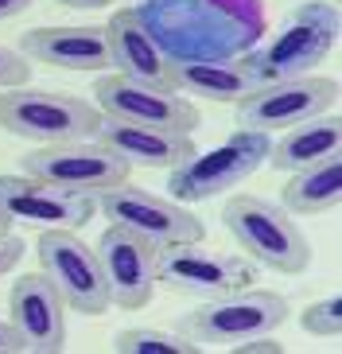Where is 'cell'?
I'll return each mask as SVG.
<instances>
[{"mask_svg":"<svg viewBox=\"0 0 342 354\" xmlns=\"http://www.w3.org/2000/svg\"><path fill=\"white\" fill-rule=\"evenodd\" d=\"M222 226L234 234L238 250L260 269L296 277L311 265L307 234L280 203H269L260 195H229L222 207Z\"/></svg>","mask_w":342,"mask_h":354,"instance_id":"6da1fadb","label":"cell"},{"mask_svg":"<svg viewBox=\"0 0 342 354\" xmlns=\"http://www.w3.org/2000/svg\"><path fill=\"white\" fill-rule=\"evenodd\" d=\"M339 4L331 0H307L300 8H292V16L280 24V32L272 35L260 51H249L245 63L253 78L260 82H280V78H303L315 74V66L334 51L339 43Z\"/></svg>","mask_w":342,"mask_h":354,"instance_id":"7a4b0ae2","label":"cell"},{"mask_svg":"<svg viewBox=\"0 0 342 354\" xmlns=\"http://www.w3.org/2000/svg\"><path fill=\"white\" fill-rule=\"evenodd\" d=\"M269 148H272V133L234 129L210 152H191L183 164L171 167L167 171V191L183 207H191V203H210L222 191L241 187L245 179L257 176L260 167H269Z\"/></svg>","mask_w":342,"mask_h":354,"instance_id":"3957f363","label":"cell"},{"mask_svg":"<svg viewBox=\"0 0 342 354\" xmlns=\"http://www.w3.org/2000/svg\"><path fill=\"white\" fill-rule=\"evenodd\" d=\"M97 105L78 94L39 90V86H12L0 90V129L31 145H66L93 140L97 133Z\"/></svg>","mask_w":342,"mask_h":354,"instance_id":"277c9868","label":"cell"},{"mask_svg":"<svg viewBox=\"0 0 342 354\" xmlns=\"http://www.w3.org/2000/svg\"><path fill=\"white\" fill-rule=\"evenodd\" d=\"M288 319V300L280 292L265 288H238L214 300H202V308L187 312L179 319V331L195 343H218V346H238L257 335H272Z\"/></svg>","mask_w":342,"mask_h":354,"instance_id":"5b68a950","label":"cell"},{"mask_svg":"<svg viewBox=\"0 0 342 354\" xmlns=\"http://www.w3.org/2000/svg\"><path fill=\"white\" fill-rule=\"evenodd\" d=\"M93 203H97V210L109 218V226L133 230V234H140L144 241H152L155 250L202 241V234H207L202 218H195L191 207H183L175 198L155 195V191L133 187L129 179L117 183V187H109L105 195H97Z\"/></svg>","mask_w":342,"mask_h":354,"instance_id":"8992f818","label":"cell"},{"mask_svg":"<svg viewBox=\"0 0 342 354\" xmlns=\"http://www.w3.org/2000/svg\"><path fill=\"white\" fill-rule=\"evenodd\" d=\"M133 167L113 156L97 140H66V145H35L23 156V176H35L51 187L74 191V195L97 198L109 187L124 183Z\"/></svg>","mask_w":342,"mask_h":354,"instance_id":"52a82bcc","label":"cell"},{"mask_svg":"<svg viewBox=\"0 0 342 354\" xmlns=\"http://www.w3.org/2000/svg\"><path fill=\"white\" fill-rule=\"evenodd\" d=\"M35 257H39V272L59 288L70 312L102 315L109 308V288L97 253L78 238V230H43L35 238Z\"/></svg>","mask_w":342,"mask_h":354,"instance_id":"ba28073f","label":"cell"},{"mask_svg":"<svg viewBox=\"0 0 342 354\" xmlns=\"http://www.w3.org/2000/svg\"><path fill=\"white\" fill-rule=\"evenodd\" d=\"M155 281L195 300H214L226 292L249 288L257 281V265L245 253H218L202 250V241H187L155 253Z\"/></svg>","mask_w":342,"mask_h":354,"instance_id":"9c48e42d","label":"cell"},{"mask_svg":"<svg viewBox=\"0 0 342 354\" xmlns=\"http://www.w3.org/2000/svg\"><path fill=\"white\" fill-rule=\"evenodd\" d=\"M339 102V82L323 74H303V78H280V82H260L253 94L238 102V129H257V133H284L307 117L331 113Z\"/></svg>","mask_w":342,"mask_h":354,"instance_id":"30bf717a","label":"cell"},{"mask_svg":"<svg viewBox=\"0 0 342 354\" xmlns=\"http://www.w3.org/2000/svg\"><path fill=\"white\" fill-rule=\"evenodd\" d=\"M93 105L109 121L124 125H148L164 133H195L198 109L175 90H160L148 82H133L124 74H97L93 82Z\"/></svg>","mask_w":342,"mask_h":354,"instance_id":"8fae6325","label":"cell"},{"mask_svg":"<svg viewBox=\"0 0 342 354\" xmlns=\"http://www.w3.org/2000/svg\"><path fill=\"white\" fill-rule=\"evenodd\" d=\"M97 253V265H102L105 288H109V304L124 308V312H136L152 300L155 292V245L144 241L133 230L109 226L93 245Z\"/></svg>","mask_w":342,"mask_h":354,"instance_id":"7c38bea8","label":"cell"},{"mask_svg":"<svg viewBox=\"0 0 342 354\" xmlns=\"http://www.w3.org/2000/svg\"><path fill=\"white\" fill-rule=\"evenodd\" d=\"M66 300L43 272H28L8 292V323L16 327L23 354H59L66 346Z\"/></svg>","mask_w":342,"mask_h":354,"instance_id":"4fadbf2b","label":"cell"},{"mask_svg":"<svg viewBox=\"0 0 342 354\" xmlns=\"http://www.w3.org/2000/svg\"><path fill=\"white\" fill-rule=\"evenodd\" d=\"M0 210L12 222H31L43 230H82L93 218L97 203L51 187L35 176H0Z\"/></svg>","mask_w":342,"mask_h":354,"instance_id":"5bb4252c","label":"cell"},{"mask_svg":"<svg viewBox=\"0 0 342 354\" xmlns=\"http://www.w3.org/2000/svg\"><path fill=\"white\" fill-rule=\"evenodd\" d=\"M105 47H109V66L113 74H124L133 82H148L160 90H171V59L164 55V47L152 39V32L144 28L140 12L133 4L117 8L105 20Z\"/></svg>","mask_w":342,"mask_h":354,"instance_id":"9a60e30c","label":"cell"},{"mask_svg":"<svg viewBox=\"0 0 342 354\" xmlns=\"http://www.w3.org/2000/svg\"><path fill=\"white\" fill-rule=\"evenodd\" d=\"M20 55L28 63H43L55 71H78V74H102L109 71V47L102 28H31L20 39Z\"/></svg>","mask_w":342,"mask_h":354,"instance_id":"2e32d148","label":"cell"},{"mask_svg":"<svg viewBox=\"0 0 342 354\" xmlns=\"http://www.w3.org/2000/svg\"><path fill=\"white\" fill-rule=\"evenodd\" d=\"M97 145H105L113 156H121L129 167H148V171H171L175 164H183L195 152V140L187 133H164V129H148V125H124V121H97L93 133Z\"/></svg>","mask_w":342,"mask_h":354,"instance_id":"e0dca14e","label":"cell"},{"mask_svg":"<svg viewBox=\"0 0 342 354\" xmlns=\"http://www.w3.org/2000/svg\"><path fill=\"white\" fill-rule=\"evenodd\" d=\"M171 90L238 105L245 94L257 90V78L249 71L245 55L241 59H187V63H171Z\"/></svg>","mask_w":342,"mask_h":354,"instance_id":"ac0fdd59","label":"cell"},{"mask_svg":"<svg viewBox=\"0 0 342 354\" xmlns=\"http://www.w3.org/2000/svg\"><path fill=\"white\" fill-rule=\"evenodd\" d=\"M342 152V121L334 113L307 117L300 125L284 129L269 148V167L276 171H300L319 160H331Z\"/></svg>","mask_w":342,"mask_h":354,"instance_id":"d6986e66","label":"cell"},{"mask_svg":"<svg viewBox=\"0 0 342 354\" xmlns=\"http://www.w3.org/2000/svg\"><path fill=\"white\" fill-rule=\"evenodd\" d=\"M342 198V160H319L311 167L292 171L284 191H280V207L288 214H331Z\"/></svg>","mask_w":342,"mask_h":354,"instance_id":"ffe728a7","label":"cell"},{"mask_svg":"<svg viewBox=\"0 0 342 354\" xmlns=\"http://www.w3.org/2000/svg\"><path fill=\"white\" fill-rule=\"evenodd\" d=\"M113 351L117 354H198L202 343L187 339L183 331H160V327H124L113 335Z\"/></svg>","mask_w":342,"mask_h":354,"instance_id":"44dd1931","label":"cell"},{"mask_svg":"<svg viewBox=\"0 0 342 354\" xmlns=\"http://www.w3.org/2000/svg\"><path fill=\"white\" fill-rule=\"evenodd\" d=\"M300 327L315 339H339L342 335V300L327 296V300H311L300 312Z\"/></svg>","mask_w":342,"mask_h":354,"instance_id":"7402d4cb","label":"cell"},{"mask_svg":"<svg viewBox=\"0 0 342 354\" xmlns=\"http://www.w3.org/2000/svg\"><path fill=\"white\" fill-rule=\"evenodd\" d=\"M28 78H31V63L16 51V47H4V43H0V90L28 86Z\"/></svg>","mask_w":342,"mask_h":354,"instance_id":"603a6c76","label":"cell"},{"mask_svg":"<svg viewBox=\"0 0 342 354\" xmlns=\"http://www.w3.org/2000/svg\"><path fill=\"white\" fill-rule=\"evenodd\" d=\"M23 253H28L23 238H16V234H0V277H8V272L23 261Z\"/></svg>","mask_w":342,"mask_h":354,"instance_id":"cb8c5ba5","label":"cell"},{"mask_svg":"<svg viewBox=\"0 0 342 354\" xmlns=\"http://www.w3.org/2000/svg\"><path fill=\"white\" fill-rule=\"evenodd\" d=\"M229 351H234V354H280L284 346L272 343V335H257V339H245V343L229 346Z\"/></svg>","mask_w":342,"mask_h":354,"instance_id":"d4e9b609","label":"cell"},{"mask_svg":"<svg viewBox=\"0 0 342 354\" xmlns=\"http://www.w3.org/2000/svg\"><path fill=\"white\" fill-rule=\"evenodd\" d=\"M0 354H23V343L8 319H0Z\"/></svg>","mask_w":342,"mask_h":354,"instance_id":"484cf974","label":"cell"},{"mask_svg":"<svg viewBox=\"0 0 342 354\" xmlns=\"http://www.w3.org/2000/svg\"><path fill=\"white\" fill-rule=\"evenodd\" d=\"M31 4H35V0H0V24H4V20H16V16H23Z\"/></svg>","mask_w":342,"mask_h":354,"instance_id":"4316f807","label":"cell"},{"mask_svg":"<svg viewBox=\"0 0 342 354\" xmlns=\"http://www.w3.org/2000/svg\"><path fill=\"white\" fill-rule=\"evenodd\" d=\"M51 4H62V8H78V12H97L109 0H51Z\"/></svg>","mask_w":342,"mask_h":354,"instance_id":"83f0119b","label":"cell"},{"mask_svg":"<svg viewBox=\"0 0 342 354\" xmlns=\"http://www.w3.org/2000/svg\"><path fill=\"white\" fill-rule=\"evenodd\" d=\"M0 234H12V218L4 214V210H0Z\"/></svg>","mask_w":342,"mask_h":354,"instance_id":"f1b7e54d","label":"cell"},{"mask_svg":"<svg viewBox=\"0 0 342 354\" xmlns=\"http://www.w3.org/2000/svg\"><path fill=\"white\" fill-rule=\"evenodd\" d=\"M124 4H133V0H124Z\"/></svg>","mask_w":342,"mask_h":354,"instance_id":"f546056e","label":"cell"}]
</instances>
